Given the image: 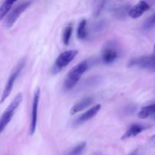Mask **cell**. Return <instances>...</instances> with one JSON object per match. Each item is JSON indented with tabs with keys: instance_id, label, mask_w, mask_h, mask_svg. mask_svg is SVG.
<instances>
[{
	"instance_id": "obj_10",
	"label": "cell",
	"mask_w": 155,
	"mask_h": 155,
	"mask_svg": "<svg viewBox=\"0 0 155 155\" xmlns=\"http://www.w3.org/2000/svg\"><path fill=\"white\" fill-rule=\"evenodd\" d=\"M100 109H101V104H96L94 107H91L89 110H88L87 111H86L85 113L82 114L78 118L75 120L74 124L76 126L80 125V124H83V123L86 122V121L89 120L90 119H92V117L95 116V115L98 114V112L99 111Z\"/></svg>"
},
{
	"instance_id": "obj_8",
	"label": "cell",
	"mask_w": 155,
	"mask_h": 155,
	"mask_svg": "<svg viewBox=\"0 0 155 155\" xmlns=\"http://www.w3.org/2000/svg\"><path fill=\"white\" fill-rule=\"evenodd\" d=\"M150 8V5L145 0H141L136 5L131 7L129 12V16L133 19L139 18Z\"/></svg>"
},
{
	"instance_id": "obj_20",
	"label": "cell",
	"mask_w": 155,
	"mask_h": 155,
	"mask_svg": "<svg viewBox=\"0 0 155 155\" xmlns=\"http://www.w3.org/2000/svg\"><path fill=\"white\" fill-rule=\"evenodd\" d=\"M106 1H107V0H103L102 2H101L99 3V5L97 6V8H95V12H94V16L97 17V16H98L100 14H101V11H102V9H103V8H104V5H105Z\"/></svg>"
},
{
	"instance_id": "obj_3",
	"label": "cell",
	"mask_w": 155,
	"mask_h": 155,
	"mask_svg": "<svg viewBox=\"0 0 155 155\" xmlns=\"http://www.w3.org/2000/svg\"><path fill=\"white\" fill-rule=\"evenodd\" d=\"M25 64L26 60L24 58L22 59V60L20 61L19 63L16 65L15 69L12 71L8 79V81L7 83H6L5 86L2 94L1 98H0V104L4 102V101L7 99L8 97L10 95L11 92H12V89H13L15 81H16L17 79L18 78V77L20 76L21 73L22 72L23 69H24V66H25Z\"/></svg>"
},
{
	"instance_id": "obj_23",
	"label": "cell",
	"mask_w": 155,
	"mask_h": 155,
	"mask_svg": "<svg viewBox=\"0 0 155 155\" xmlns=\"http://www.w3.org/2000/svg\"><path fill=\"white\" fill-rule=\"evenodd\" d=\"M154 51H155V43H154Z\"/></svg>"
},
{
	"instance_id": "obj_5",
	"label": "cell",
	"mask_w": 155,
	"mask_h": 155,
	"mask_svg": "<svg viewBox=\"0 0 155 155\" xmlns=\"http://www.w3.org/2000/svg\"><path fill=\"white\" fill-rule=\"evenodd\" d=\"M130 68H139L155 71V54L141 56L131 59L128 64Z\"/></svg>"
},
{
	"instance_id": "obj_17",
	"label": "cell",
	"mask_w": 155,
	"mask_h": 155,
	"mask_svg": "<svg viewBox=\"0 0 155 155\" xmlns=\"http://www.w3.org/2000/svg\"><path fill=\"white\" fill-rule=\"evenodd\" d=\"M86 148V142H83L74 146L67 155H82Z\"/></svg>"
},
{
	"instance_id": "obj_2",
	"label": "cell",
	"mask_w": 155,
	"mask_h": 155,
	"mask_svg": "<svg viewBox=\"0 0 155 155\" xmlns=\"http://www.w3.org/2000/svg\"><path fill=\"white\" fill-rule=\"evenodd\" d=\"M23 99V96L21 93H18L15 97L12 102L10 103L7 108L5 109L2 116L0 117V134L4 131L5 129L8 126V124L11 122L12 117L15 115V111L17 110L18 107H19L20 104L21 103Z\"/></svg>"
},
{
	"instance_id": "obj_12",
	"label": "cell",
	"mask_w": 155,
	"mask_h": 155,
	"mask_svg": "<svg viewBox=\"0 0 155 155\" xmlns=\"http://www.w3.org/2000/svg\"><path fill=\"white\" fill-rule=\"evenodd\" d=\"M93 103V98L92 97H86L74 104L71 109V114H75L87 108Z\"/></svg>"
},
{
	"instance_id": "obj_13",
	"label": "cell",
	"mask_w": 155,
	"mask_h": 155,
	"mask_svg": "<svg viewBox=\"0 0 155 155\" xmlns=\"http://www.w3.org/2000/svg\"><path fill=\"white\" fill-rule=\"evenodd\" d=\"M130 8H131V6L130 5H124L117 7L113 11L114 18L118 20L124 19L127 15H129V12H130Z\"/></svg>"
},
{
	"instance_id": "obj_1",
	"label": "cell",
	"mask_w": 155,
	"mask_h": 155,
	"mask_svg": "<svg viewBox=\"0 0 155 155\" xmlns=\"http://www.w3.org/2000/svg\"><path fill=\"white\" fill-rule=\"evenodd\" d=\"M89 63L87 61H83L75 67L71 69L68 72L67 78L65 80L64 87L67 90H70L77 85L82 76L86 73L89 68Z\"/></svg>"
},
{
	"instance_id": "obj_7",
	"label": "cell",
	"mask_w": 155,
	"mask_h": 155,
	"mask_svg": "<svg viewBox=\"0 0 155 155\" xmlns=\"http://www.w3.org/2000/svg\"><path fill=\"white\" fill-rule=\"evenodd\" d=\"M32 1H26L24 2L21 3L19 5L17 6L15 8L12 10V12L9 14L8 16L7 17L5 21V27L7 28H11L12 26L15 24L17 20L20 17V15L31 5Z\"/></svg>"
},
{
	"instance_id": "obj_16",
	"label": "cell",
	"mask_w": 155,
	"mask_h": 155,
	"mask_svg": "<svg viewBox=\"0 0 155 155\" xmlns=\"http://www.w3.org/2000/svg\"><path fill=\"white\" fill-rule=\"evenodd\" d=\"M87 36V21L86 19H82L77 28V37L80 39H85Z\"/></svg>"
},
{
	"instance_id": "obj_15",
	"label": "cell",
	"mask_w": 155,
	"mask_h": 155,
	"mask_svg": "<svg viewBox=\"0 0 155 155\" xmlns=\"http://www.w3.org/2000/svg\"><path fill=\"white\" fill-rule=\"evenodd\" d=\"M155 114V104L143 107L138 113V117L141 119H145Z\"/></svg>"
},
{
	"instance_id": "obj_11",
	"label": "cell",
	"mask_w": 155,
	"mask_h": 155,
	"mask_svg": "<svg viewBox=\"0 0 155 155\" xmlns=\"http://www.w3.org/2000/svg\"><path fill=\"white\" fill-rule=\"evenodd\" d=\"M118 58V52L114 46L108 45L104 47L101 53V59L105 64H111Z\"/></svg>"
},
{
	"instance_id": "obj_19",
	"label": "cell",
	"mask_w": 155,
	"mask_h": 155,
	"mask_svg": "<svg viewBox=\"0 0 155 155\" xmlns=\"http://www.w3.org/2000/svg\"><path fill=\"white\" fill-rule=\"evenodd\" d=\"M155 27V13L153 14L151 16H150L148 19L145 21L142 26V29L144 31H149L151 29Z\"/></svg>"
},
{
	"instance_id": "obj_21",
	"label": "cell",
	"mask_w": 155,
	"mask_h": 155,
	"mask_svg": "<svg viewBox=\"0 0 155 155\" xmlns=\"http://www.w3.org/2000/svg\"><path fill=\"white\" fill-rule=\"evenodd\" d=\"M150 142H151V145H155V135H154V136H153L151 138V140H150Z\"/></svg>"
},
{
	"instance_id": "obj_24",
	"label": "cell",
	"mask_w": 155,
	"mask_h": 155,
	"mask_svg": "<svg viewBox=\"0 0 155 155\" xmlns=\"http://www.w3.org/2000/svg\"><path fill=\"white\" fill-rule=\"evenodd\" d=\"M152 1H155V0H152Z\"/></svg>"
},
{
	"instance_id": "obj_6",
	"label": "cell",
	"mask_w": 155,
	"mask_h": 155,
	"mask_svg": "<svg viewBox=\"0 0 155 155\" xmlns=\"http://www.w3.org/2000/svg\"><path fill=\"white\" fill-rule=\"evenodd\" d=\"M39 98H40V89H39V88H37L34 92L33 104H32L31 118H30V129H29V133H30V135H31V136H33L35 133V132H36V125H37L38 107H39Z\"/></svg>"
},
{
	"instance_id": "obj_4",
	"label": "cell",
	"mask_w": 155,
	"mask_h": 155,
	"mask_svg": "<svg viewBox=\"0 0 155 155\" xmlns=\"http://www.w3.org/2000/svg\"><path fill=\"white\" fill-rule=\"evenodd\" d=\"M77 54H78V51L74 49L68 50V51L61 53L54 64V66L52 68V74H58L63 68L68 66L74 60V58L77 55Z\"/></svg>"
},
{
	"instance_id": "obj_18",
	"label": "cell",
	"mask_w": 155,
	"mask_h": 155,
	"mask_svg": "<svg viewBox=\"0 0 155 155\" xmlns=\"http://www.w3.org/2000/svg\"><path fill=\"white\" fill-rule=\"evenodd\" d=\"M73 32V24H69L64 28L63 32V42L65 45H68L71 40V35Z\"/></svg>"
},
{
	"instance_id": "obj_9",
	"label": "cell",
	"mask_w": 155,
	"mask_h": 155,
	"mask_svg": "<svg viewBox=\"0 0 155 155\" xmlns=\"http://www.w3.org/2000/svg\"><path fill=\"white\" fill-rule=\"evenodd\" d=\"M150 128L148 126L142 125V124H132L128 130L125 132L124 135L121 137L122 140H125V139H130V138H134L137 136L138 135L142 133L144 130H146L147 129Z\"/></svg>"
},
{
	"instance_id": "obj_22",
	"label": "cell",
	"mask_w": 155,
	"mask_h": 155,
	"mask_svg": "<svg viewBox=\"0 0 155 155\" xmlns=\"http://www.w3.org/2000/svg\"><path fill=\"white\" fill-rule=\"evenodd\" d=\"M137 154H138V151L137 150H135V151H133V152H132L130 155H137Z\"/></svg>"
},
{
	"instance_id": "obj_14",
	"label": "cell",
	"mask_w": 155,
	"mask_h": 155,
	"mask_svg": "<svg viewBox=\"0 0 155 155\" xmlns=\"http://www.w3.org/2000/svg\"><path fill=\"white\" fill-rule=\"evenodd\" d=\"M18 0H5L4 2L0 6V21L3 19L11 10L13 5Z\"/></svg>"
}]
</instances>
